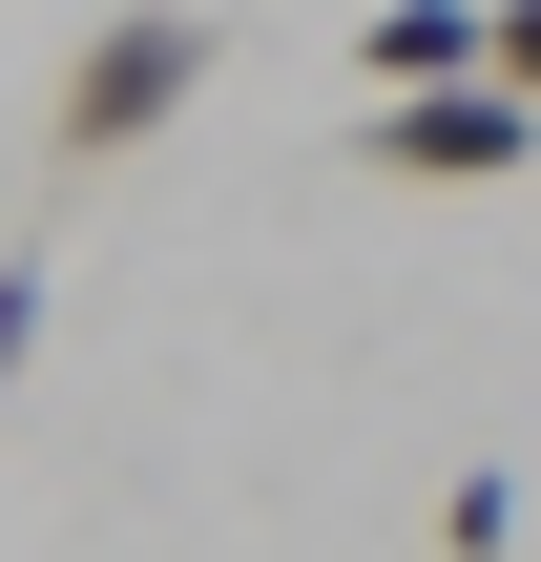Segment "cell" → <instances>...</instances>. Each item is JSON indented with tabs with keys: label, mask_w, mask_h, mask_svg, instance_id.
<instances>
[{
	"label": "cell",
	"mask_w": 541,
	"mask_h": 562,
	"mask_svg": "<svg viewBox=\"0 0 541 562\" xmlns=\"http://www.w3.org/2000/svg\"><path fill=\"white\" fill-rule=\"evenodd\" d=\"M480 83H500V104H541V0H500V21H480Z\"/></svg>",
	"instance_id": "obj_6"
},
{
	"label": "cell",
	"mask_w": 541,
	"mask_h": 562,
	"mask_svg": "<svg viewBox=\"0 0 541 562\" xmlns=\"http://www.w3.org/2000/svg\"><path fill=\"white\" fill-rule=\"evenodd\" d=\"M396 188H500V167H541V104H500V83H417V104H375L354 125Z\"/></svg>",
	"instance_id": "obj_2"
},
{
	"label": "cell",
	"mask_w": 541,
	"mask_h": 562,
	"mask_svg": "<svg viewBox=\"0 0 541 562\" xmlns=\"http://www.w3.org/2000/svg\"><path fill=\"white\" fill-rule=\"evenodd\" d=\"M354 83H375V104L480 83V0H375V21H354Z\"/></svg>",
	"instance_id": "obj_3"
},
{
	"label": "cell",
	"mask_w": 541,
	"mask_h": 562,
	"mask_svg": "<svg viewBox=\"0 0 541 562\" xmlns=\"http://www.w3.org/2000/svg\"><path fill=\"white\" fill-rule=\"evenodd\" d=\"M42 313H63V271H42V250H0V396H21V355H42Z\"/></svg>",
	"instance_id": "obj_5"
},
{
	"label": "cell",
	"mask_w": 541,
	"mask_h": 562,
	"mask_svg": "<svg viewBox=\"0 0 541 562\" xmlns=\"http://www.w3.org/2000/svg\"><path fill=\"white\" fill-rule=\"evenodd\" d=\"M438 542L500 562V542H521V480H500V459H459V480H438Z\"/></svg>",
	"instance_id": "obj_4"
},
{
	"label": "cell",
	"mask_w": 541,
	"mask_h": 562,
	"mask_svg": "<svg viewBox=\"0 0 541 562\" xmlns=\"http://www.w3.org/2000/svg\"><path fill=\"white\" fill-rule=\"evenodd\" d=\"M188 104H208V21H188V0H125V21L63 63V167H125V146L188 125Z\"/></svg>",
	"instance_id": "obj_1"
}]
</instances>
